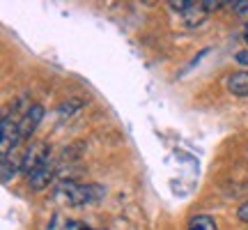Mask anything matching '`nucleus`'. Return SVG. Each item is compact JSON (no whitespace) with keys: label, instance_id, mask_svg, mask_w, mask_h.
Here are the masks:
<instances>
[{"label":"nucleus","instance_id":"nucleus-1","mask_svg":"<svg viewBox=\"0 0 248 230\" xmlns=\"http://www.w3.org/2000/svg\"><path fill=\"white\" fill-rule=\"evenodd\" d=\"M104 196V189L99 184H80L74 180H64L58 189H55V200L69 205V207H83V205L97 203Z\"/></svg>","mask_w":248,"mask_h":230},{"label":"nucleus","instance_id":"nucleus-2","mask_svg":"<svg viewBox=\"0 0 248 230\" xmlns=\"http://www.w3.org/2000/svg\"><path fill=\"white\" fill-rule=\"evenodd\" d=\"M46 159H51V152H48V145L46 143H30L26 150H23V166H21V173H26V177L32 173L35 168H39Z\"/></svg>","mask_w":248,"mask_h":230},{"label":"nucleus","instance_id":"nucleus-3","mask_svg":"<svg viewBox=\"0 0 248 230\" xmlns=\"http://www.w3.org/2000/svg\"><path fill=\"white\" fill-rule=\"evenodd\" d=\"M42 120H44V106L32 104V106H30V111L21 117V122H18V127H16L18 141H28V138L37 131V127H39V122H42Z\"/></svg>","mask_w":248,"mask_h":230},{"label":"nucleus","instance_id":"nucleus-4","mask_svg":"<svg viewBox=\"0 0 248 230\" xmlns=\"http://www.w3.org/2000/svg\"><path fill=\"white\" fill-rule=\"evenodd\" d=\"M55 164L53 159H46L39 168H35L30 175H28V186L32 189V191H42V189H46V186L53 182V177H55Z\"/></svg>","mask_w":248,"mask_h":230},{"label":"nucleus","instance_id":"nucleus-5","mask_svg":"<svg viewBox=\"0 0 248 230\" xmlns=\"http://www.w3.org/2000/svg\"><path fill=\"white\" fill-rule=\"evenodd\" d=\"M21 166H23V150L21 152L14 150L9 157H2V164H0V180H2V184H9L21 173Z\"/></svg>","mask_w":248,"mask_h":230},{"label":"nucleus","instance_id":"nucleus-6","mask_svg":"<svg viewBox=\"0 0 248 230\" xmlns=\"http://www.w3.org/2000/svg\"><path fill=\"white\" fill-rule=\"evenodd\" d=\"M228 90L234 97H248V69L230 74L228 76Z\"/></svg>","mask_w":248,"mask_h":230},{"label":"nucleus","instance_id":"nucleus-7","mask_svg":"<svg viewBox=\"0 0 248 230\" xmlns=\"http://www.w3.org/2000/svg\"><path fill=\"white\" fill-rule=\"evenodd\" d=\"M207 9H204V5H202V0L200 2H195V0H191L188 2V7L182 12V16H184V21L188 23V26H200L204 18H207Z\"/></svg>","mask_w":248,"mask_h":230},{"label":"nucleus","instance_id":"nucleus-8","mask_svg":"<svg viewBox=\"0 0 248 230\" xmlns=\"http://www.w3.org/2000/svg\"><path fill=\"white\" fill-rule=\"evenodd\" d=\"M186 230H218V226L214 221V216H209V214H195L193 219L188 221Z\"/></svg>","mask_w":248,"mask_h":230},{"label":"nucleus","instance_id":"nucleus-9","mask_svg":"<svg viewBox=\"0 0 248 230\" xmlns=\"http://www.w3.org/2000/svg\"><path fill=\"white\" fill-rule=\"evenodd\" d=\"M80 108H83V99H69V101H64V104L58 106V117H60V120L71 117V115L76 113V111H80Z\"/></svg>","mask_w":248,"mask_h":230},{"label":"nucleus","instance_id":"nucleus-10","mask_svg":"<svg viewBox=\"0 0 248 230\" xmlns=\"http://www.w3.org/2000/svg\"><path fill=\"white\" fill-rule=\"evenodd\" d=\"M51 230H85V226L78 221H71V219H62V216H53Z\"/></svg>","mask_w":248,"mask_h":230},{"label":"nucleus","instance_id":"nucleus-11","mask_svg":"<svg viewBox=\"0 0 248 230\" xmlns=\"http://www.w3.org/2000/svg\"><path fill=\"white\" fill-rule=\"evenodd\" d=\"M202 5L207 12H216V9L223 7V2H218V0H202Z\"/></svg>","mask_w":248,"mask_h":230},{"label":"nucleus","instance_id":"nucleus-12","mask_svg":"<svg viewBox=\"0 0 248 230\" xmlns=\"http://www.w3.org/2000/svg\"><path fill=\"white\" fill-rule=\"evenodd\" d=\"M237 216H239V219H241L244 223H248V203L241 205V207H239V212H237Z\"/></svg>","mask_w":248,"mask_h":230},{"label":"nucleus","instance_id":"nucleus-13","mask_svg":"<svg viewBox=\"0 0 248 230\" xmlns=\"http://www.w3.org/2000/svg\"><path fill=\"white\" fill-rule=\"evenodd\" d=\"M237 62H239V65H244V67H248V49L237 53Z\"/></svg>","mask_w":248,"mask_h":230},{"label":"nucleus","instance_id":"nucleus-14","mask_svg":"<svg viewBox=\"0 0 248 230\" xmlns=\"http://www.w3.org/2000/svg\"><path fill=\"white\" fill-rule=\"evenodd\" d=\"M244 42H246V44H248V21H246V23H244Z\"/></svg>","mask_w":248,"mask_h":230},{"label":"nucleus","instance_id":"nucleus-15","mask_svg":"<svg viewBox=\"0 0 248 230\" xmlns=\"http://www.w3.org/2000/svg\"><path fill=\"white\" fill-rule=\"evenodd\" d=\"M85 230H99V228H85Z\"/></svg>","mask_w":248,"mask_h":230}]
</instances>
